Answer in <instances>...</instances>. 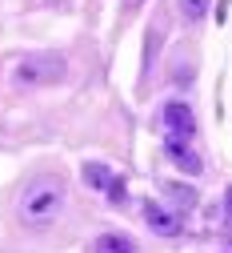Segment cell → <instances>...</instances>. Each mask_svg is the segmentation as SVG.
<instances>
[{
    "mask_svg": "<svg viewBox=\"0 0 232 253\" xmlns=\"http://www.w3.org/2000/svg\"><path fill=\"white\" fill-rule=\"evenodd\" d=\"M64 205H68V189L60 177H32L16 197V221L24 229H48L60 221Z\"/></svg>",
    "mask_w": 232,
    "mask_h": 253,
    "instance_id": "cell-1",
    "label": "cell"
},
{
    "mask_svg": "<svg viewBox=\"0 0 232 253\" xmlns=\"http://www.w3.org/2000/svg\"><path fill=\"white\" fill-rule=\"evenodd\" d=\"M160 121H164V133L176 137V141H184V137H192V133H196V117H192V109H188V105H180V101L164 105Z\"/></svg>",
    "mask_w": 232,
    "mask_h": 253,
    "instance_id": "cell-3",
    "label": "cell"
},
{
    "mask_svg": "<svg viewBox=\"0 0 232 253\" xmlns=\"http://www.w3.org/2000/svg\"><path fill=\"white\" fill-rule=\"evenodd\" d=\"M164 153H168V157H172V161H176L184 173H200V169H204V165H200V157H196L184 141H176V137H168V141H164Z\"/></svg>",
    "mask_w": 232,
    "mask_h": 253,
    "instance_id": "cell-5",
    "label": "cell"
},
{
    "mask_svg": "<svg viewBox=\"0 0 232 253\" xmlns=\"http://www.w3.org/2000/svg\"><path fill=\"white\" fill-rule=\"evenodd\" d=\"M228 201H232V193H228ZM228 217H232V213H228Z\"/></svg>",
    "mask_w": 232,
    "mask_h": 253,
    "instance_id": "cell-11",
    "label": "cell"
},
{
    "mask_svg": "<svg viewBox=\"0 0 232 253\" xmlns=\"http://www.w3.org/2000/svg\"><path fill=\"white\" fill-rule=\"evenodd\" d=\"M84 181H88L92 189H112V173H108L104 165H96V161L84 165Z\"/></svg>",
    "mask_w": 232,
    "mask_h": 253,
    "instance_id": "cell-7",
    "label": "cell"
},
{
    "mask_svg": "<svg viewBox=\"0 0 232 253\" xmlns=\"http://www.w3.org/2000/svg\"><path fill=\"white\" fill-rule=\"evenodd\" d=\"M64 73H68V60L60 52H32L16 65V84L20 88H40V84H60Z\"/></svg>",
    "mask_w": 232,
    "mask_h": 253,
    "instance_id": "cell-2",
    "label": "cell"
},
{
    "mask_svg": "<svg viewBox=\"0 0 232 253\" xmlns=\"http://www.w3.org/2000/svg\"><path fill=\"white\" fill-rule=\"evenodd\" d=\"M144 221H148V229H156V233H164V237L180 233V217H172L168 209H160L156 201H148V205H144Z\"/></svg>",
    "mask_w": 232,
    "mask_h": 253,
    "instance_id": "cell-4",
    "label": "cell"
},
{
    "mask_svg": "<svg viewBox=\"0 0 232 253\" xmlns=\"http://www.w3.org/2000/svg\"><path fill=\"white\" fill-rule=\"evenodd\" d=\"M124 4H128V8H140V4H144V0H124Z\"/></svg>",
    "mask_w": 232,
    "mask_h": 253,
    "instance_id": "cell-9",
    "label": "cell"
},
{
    "mask_svg": "<svg viewBox=\"0 0 232 253\" xmlns=\"http://www.w3.org/2000/svg\"><path fill=\"white\" fill-rule=\"evenodd\" d=\"M92 253H136V241L124 233H100L92 245Z\"/></svg>",
    "mask_w": 232,
    "mask_h": 253,
    "instance_id": "cell-6",
    "label": "cell"
},
{
    "mask_svg": "<svg viewBox=\"0 0 232 253\" xmlns=\"http://www.w3.org/2000/svg\"><path fill=\"white\" fill-rule=\"evenodd\" d=\"M180 12H184L188 20H200V16L208 12V0H180Z\"/></svg>",
    "mask_w": 232,
    "mask_h": 253,
    "instance_id": "cell-8",
    "label": "cell"
},
{
    "mask_svg": "<svg viewBox=\"0 0 232 253\" xmlns=\"http://www.w3.org/2000/svg\"><path fill=\"white\" fill-rule=\"evenodd\" d=\"M48 4H56V8H64V4H72V0H48Z\"/></svg>",
    "mask_w": 232,
    "mask_h": 253,
    "instance_id": "cell-10",
    "label": "cell"
}]
</instances>
